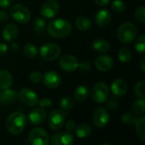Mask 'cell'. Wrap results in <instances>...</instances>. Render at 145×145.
I'll return each instance as SVG.
<instances>
[{
  "label": "cell",
  "instance_id": "obj_5",
  "mask_svg": "<svg viewBox=\"0 0 145 145\" xmlns=\"http://www.w3.org/2000/svg\"><path fill=\"white\" fill-rule=\"evenodd\" d=\"M110 94L108 85L105 82L96 83L91 90V97L93 100L99 103H103L107 101Z\"/></svg>",
  "mask_w": 145,
  "mask_h": 145
},
{
  "label": "cell",
  "instance_id": "obj_24",
  "mask_svg": "<svg viewBox=\"0 0 145 145\" xmlns=\"http://www.w3.org/2000/svg\"><path fill=\"white\" fill-rule=\"evenodd\" d=\"M76 26L78 30L86 32L92 27V22L86 16H79L76 20Z\"/></svg>",
  "mask_w": 145,
  "mask_h": 145
},
{
  "label": "cell",
  "instance_id": "obj_25",
  "mask_svg": "<svg viewBox=\"0 0 145 145\" xmlns=\"http://www.w3.org/2000/svg\"><path fill=\"white\" fill-rule=\"evenodd\" d=\"M135 128H136V132L138 136V138L143 141H145V117L144 116H141L138 117V119H136L135 121Z\"/></svg>",
  "mask_w": 145,
  "mask_h": 145
},
{
  "label": "cell",
  "instance_id": "obj_41",
  "mask_svg": "<svg viewBox=\"0 0 145 145\" xmlns=\"http://www.w3.org/2000/svg\"><path fill=\"white\" fill-rule=\"evenodd\" d=\"M65 128L68 132H71L75 130L76 128V122L73 120H70L66 122L65 124Z\"/></svg>",
  "mask_w": 145,
  "mask_h": 145
},
{
  "label": "cell",
  "instance_id": "obj_15",
  "mask_svg": "<svg viewBox=\"0 0 145 145\" xmlns=\"http://www.w3.org/2000/svg\"><path fill=\"white\" fill-rule=\"evenodd\" d=\"M96 68L100 72H108L110 71L113 65L114 61L113 58L109 55H102L98 56L94 62Z\"/></svg>",
  "mask_w": 145,
  "mask_h": 145
},
{
  "label": "cell",
  "instance_id": "obj_30",
  "mask_svg": "<svg viewBox=\"0 0 145 145\" xmlns=\"http://www.w3.org/2000/svg\"><path fill=\"white\" fill-rule=\"evenodd\" d=\"M33 29L37 33H42V32H44V30L46 29V22L44 19L41 17L36 18L33 22Z\"/></svg>",
  "mask_w": 145,
  "mask_h": 145
},
{
  "label": "cell",
  "instance_id": "obj_20",
  "mask_svg": "<svg viewBox=\"0 0 145 145\" xmlns=\"http://www.w3.org/2000/svg\"><path fill=\"white\" fill-rule=\"evenodd\" d=\"M18 97V94L13 89H4L0 92V103L2 104H9L14 103Z\"/></svg>",
  "mask_w": 145,
  "mask_h": 145
},
{
  "label": "cell",
  "instance_id": "obj_14",
  "mask_svg": "<svg viewBox=\"0 0 145 145\" xmlns=\"http://www.w3.org/2000/svg\"><path fill=\"white\" fill-rule=\"evenodd\" d=\"M50 142L52 145H72L74 143V138L71 132H61L52 135Z\"/></svg>",
  "mask_w": 145,
  "mask_h": 145
},
{
  "label": "cell",
  "instance_id": "obj_4",
  "mask_svg": "<svg viewBox=\"0 0 145 145\" xmlns=\"http://www.w3.org/2000/svg\"><path fill=\"white\" fill-rule=\"evenodd\" d=\"M10 16L20 24H26L31 20L30 10L23 4H14L9 10Z\"/></svg>",
  "mask_w": 145,
  "mask_h": 145
},
{
  "label": "cell",
  "instance_id": "obj_22",
  "mask_svg": "<svg viewBox=\"0 0 145 145\" xmlns=\"http://www.w3.org/2000/svg\"><path fill=\"white\" fill-rule=\"evenodd\" d=\"M90 93V90L88 88V86L82 85H80L76 88L74 97H75V100L77 101L78 103H82L84 102L89 96Z\"/></svg>",
  "mask_w": 145,
  "mask_h": 145
},
{
  "label": "cell",
  "instance_id": "obj_47",
  "mask_svg": "<svg viewBox=\"0 0 145 145\" xmlns=\"http://www.w3.org/2000/svg\"><path fill=\"white\" fill-rule=\"evenodd\" d=\"M140 67L143 72H145V58H143L140 62Z\"/></svg>",
  "mask_w": 145,
  "mask_h": 145
},
{
  "label": "cell",
  "instance_id": "obj_46",
  "mask_svg": "<svg viewBox=\"0 0 145 145\" xmlns=\"http://www.w3.org/2000/svg\"><path fill=\"white\" fill-rule=\"evenodd\" d=\"M110 0H94V2L99 6H105L110 3Z\"/></svg>",
  "mask_w": 145,
  "mask_h": 145
},
{
  "label": "cell",
  "instance_id": "obj_16",
  "mask_svg": "<svg viewBox=\"0 0 145 145\" xmlns=\"http://www.w3.org/2000/svg\"><path fill=\"white\" fill-rule=\"evenodd\" d=\"M46 111L43 108L33 109L28 115V119L32 125H40L46 119Z\"/></svg>",
  "mask_w": 145,
  "mask_h": 145
},
{
  "label": "cell",
  "instance_id": "obj_2",
  "mask_svg": "<svg viewBox=\"0 0 145 145\" xmlns=\"http://www.w3.org/2000/svg\"><path fill=\"white\" fill-rule=\"evenodd\" d=\"M26 126V117L21 112H14L10 114L6 121L7 130L13 135L20 134Z\"/></svg>",
  "mask_w": 145,
  "mask_h": 145
},
{
  "label": "cell",
  "instance_id": "obj_6",
  "mask_svg": "<svg viewBox=\"0 0 145 145\" xmlns=\"http://www.w3.org/2000/svg\"><path fill=\"white\" fill-rule=\"evenodd\" d=\"M61 53V49L56 44L48 43L40 49V56L44 61H54L57 59Z\"/></svg>",
  "mask_w": 145,
  "mask_h": 145
},
{
  "label": "cell",
  "instance_id": "obj_34",
  "mask_svg": "<svg viewBox=\"0 0 145 145\" xmlns=\"http://www.w3.org/2000/svg\"><path fill=\"white\" fill-rule=\"evenodd\" d=\"M111 8L115 12L121 13L125 10L126 9V4L123 1L121 0H114L111 3Z\"/></svg>",
  "mask_w": 145,
  "mask_h": 145
},
{
  "label": "cell",
  "instance_id": "obj_42",
  "mask_svg": "<svg viewBox=\"0 0 145 145\" xmlns=\"http://www.w3.org/2000/svg\"><path fill=\"white\" fill-rule=\"evenodd\" d=\"M8 47L7 44L3 43V42L0 43V57L6 56L8 53Z\"/></svg>",
  "mask_w": 145,
  "mask_h": 145
},
{
  "label": "cell",
  "instance_id": "obj_9",
  "mask_svg": "<svg viewBox=\"0 0 145 145\" xmlns=\"http://www.w3.org/2000/svg\"><path fill=\"white\" fill-rule=\"evenodd\" d=\"M59 10V4L56 0H48L46 1L40 10L42 17L47 19H51L55 17Z\"/></svg>",
  "mask_w": 145,
  "mask_h": 145
},
{
  "label": "cell",
  "instance_id": "obj_18",
  "mask_svg": "<svg viewBox=\"0 0 145 145\" xmlns=\"http://www.w3.org/2000/svg\"><path fill=\"white\" fill-rule=\"evenodd\" d=\"M110 89H111V91L113 92V94L115 96L121 97L127 93V91L128 90V85L125 80L121 79H117L112 82Z\"/></svg>",
  "mask_w": 145,
  "mask_h": 145
},
{
  "label": "cell",
  "instance_id": "obj_37",
  "mask_svg": "<svg viewBox=\"0 0 145 145\" xmlns=\"http://www.w3.org/2000/svg\"><path fill=\"white\" fill-rule=\"evenodd\" d=\"M29 79L34 84H38V83L42 82V74L38 71H33L29 74Z\"/></svg>",
  "mask_w": 145,
  "mask_h": 145
},
{
  "label": "cell",
  "instance_id": "obj_12",
  "mask_svg": "<svg viewBox=\"0 0 145 145\" xmlns=\"http://www.w3.org/2000/svg\"><path fill=\"white\" fill-rule=\"evenodd\" d=\"M42 82L46 87L49 89H55L60 85L61 77L57 72L48 71V72H46L44 74H42Z\"/></svg>",
  "mask_w": 145,
  "mask_h": 145
},
{
  "label": "cell",
  "instance_id": "obj_44",
  "mask_svg": "<svg viewBox=\"0 0 145 145\" xmlns=\"http://www.w3.org/2000/svg\"><path fill=\"white\" fill-rule=\"evenodd\" d=\"M12 1L13 0H0V7L3 9H7L11 5Z\"/></svg>",
  "mask_w": 145,
  "mask_h": 145
},
{
  "label": "cell",
  "instance_id": "obj_17",
  "mask_svg": "<svg viewBox=\"0 0 145 145\" xmlns=\"http://www.w3.org/2000/svg\"><path fill=\"white\" fill-rule=\"evenodd\" d=\"M18 34H19L18 26L14 23H9L6 25L2 32V37L7 42L14 41L17 38Z\"/></svg>",
  "mask_w": 145,
  "mask_h": 145
},
{
  "label": "cell",
  "instance_id": "obj_23",
  "mask_svg": "<svg viewBox=\"0 0 145 145\" xmlns=\"http://www.w3.org/2000/svg\"><path fill=\"white\" fill-rule=\"evenodd\" d=\"M93 48L99 53H106L110 50V44L107 40L99 38L93 42Z\"/></svg>",
  "mask_w": 145,
  "mask_h": 145
},
{
  "label": "cell",
  "instance_id": "obj_28",
  "mask_svg": "<svg viewBox=\"0 0 145 145\" xmlns=\"http://www.w3.org/2000/svg\"><path fill=\"white\" fill-rule=\"evenodd\" d=\"M132 58V52L127 47H121L118 52V59L121 63L128 62Z\"/></svg>",
  "mask_w": 145,
  "mask_h": 145
},
{
  "label": "cell",
  "instance_id": "obj_11",
  "mask_svg": "<svg viewBox=\"0 0 145 145\" xmlns=\"http://www.w3.org/2000/svg\"><path fill=\"white\" fill-rule=\"evenodd\" d=\"M78 60L72 55H64L59 59V67L60 68L67 73L74 72L78 68Z\"/></svg>",
  "mask_w": 145,
  "mask_h": 145
},
{
  "label": "cell",
  "instance_id": "obj_33",
  "mask_svg": "<svg viewBox=\"0 0 145 145\" xmlns=\"http://www.w3.org/2000/svg\"><path fill=\"white\" fill-rule=\"evenodd\" d=\"M134 91L135 94L137 95V97H138L139 98H144L145 97V81L144 80H141L139 82H138L135 85L134 88Z\"/></svg>",
  "mask_w": 145,
  "mask_h": 145
},
{
  "label": "cell",
  "instance_id": "obj_40",
  "mask_svg": "<svg viewBox=\"0 0 145 145\" xmlns=\"http://www.w3.org/2000/svg\"><path fill=\"white\" fill-rule=\"evenodd\" d=\"M107 106L112 109V110H115L117 107H118V102L116 100V97H111L110 98L108 101H107Z\"/></svg>",
  "mask_w": 145,
  "mask_h": 145
},
{
  "label": "cell",
  "instance_id": "obj_49",
  "mask_svg": "<svg viewBox=\"0 0 145 145\" xmlns=\"http://www.w3.org/2000/svg\"><path fill=\"white\" fill-rule=\"evenodd\" d=\"M0 92H1V91H0Z\"/></svg>",
  "mask_w": 145,
  "mask_h": 145
},
{
  "label": "cell",
  "instance_id": "obj_1",
  "mask_svg": "<svg viewBox=\"0 0 145 145\" xmlns=\"http://www.w3.org/2000/svg\"><path fill=\"white\" fill-rule=\"evenodd\" d=\"M47 29L48 33L52 37L61 38L67 37L71 33L72 30V26L67 20L59 18L49 21Z\"/></svg>",
  "mask_w": 145,
  "mask_h": 145
},
{
  "label": "cell",
  "instance_id": "obj_43",
  "mask_svg": "<svg viewBox=\"0 0 145 145\" xmlns=\"http://www.w3.org/2000/svg\"><path fill=\"white\" fill-rule=\"evenodd\" d=\"M9 15L8 13L4 10H0V23H3L8 21Z\"/></svg>",
  "mask_w": 145,
  "mask_h": 145
},
{
  "label": "cell",
  "instance_id": "obj_21",
  "mask_svg": "<svg viewBox=\"0 0 145 145\" xmlns=\"http://www.w3.org/2000/svg\"><path fill=\"white\" fill-rule=\"evenodd\" d=\"M13 85V76L8 70L0 71V89L4 90L10 88Z\"/></svg>",
  "mask_w": 145,
  "mask_h": 145
},
{
  "label": "cell",
  "instance_id": "obj_38",
  "mask_svg": "<svg viewBox=\"0 0 145 145\" xmlns=\"http://www.w3.org/2000/svg\"><path fill=\"white\" fill-rule=\"evenodd\" d=\"M78 68L82 72H89L92 69V65L88 61H82L78 63Z\"/></svg>",
  "mask_w": 145,
  "mask_h": 145
},
{
  "label": "cell",
  "instance_id": "obj_35",
  "mask_svg": "<svg viewBox=\"0 0 145 145\" xmlns=\"http://www.w3.org/2000/svg\"><path fill=\"white\" fill-rule=\"evenodd\" d=\"M136 118L134 116V115L131 114V113H126L121 116V121L128 126H132L135 123Z\"/></svg>",
  "mask_w": 145,
  "mask_h": 145
},
{
  "label": "cell",
  "instance_id": "obj_26",
  "mask_svg": "<svg viewBox=\"0 0 145 145\" xmlns=\"http://www.w3.org/2000/svg\"><path fill=\"white\" fill-rule=\"evenodd\" d=\"M92 132V128L88 124H81L77 127L75 128V133L76 136L79 138H85L88 137Z\"/></svg>",
  "mask_w": 145,
  "mask_h": 145
},
{
  "label": "cell",
  "instance_id": "obj_48",
  "mask_svg": "<svg viewBox=\"0 0 145 145\" xmlns=\"http://www.w3.org/2000/svg\"><path fill=\"white\" fill-rule=\"evenodd\" d=\"M103 145H110V144H103Z\"/></svg>",
  "mask_w": 145,
  "mask_h": 145
},
{
  "label": "cell",
  "instance_id": "obj_32",
  "mask_svg": "<svg viewBox=\"0 0 145 145\" xmlns=\"http://www.w3.org/2000/svg\"><path fill=\"white\" fill-rule=\"evenodd\" d=\"M135 50L138 53H144L145 50V35L141 34L135 42Z\"/></svg>",
  "mask_w": 145,
  "mask_h": 145
},
{
  "label": "cell",
  "instance_id": "obj_8",
  "mask_svg": "<svg viewBox=\"0 0 145 145\" xmlns=\"http://www.w3.org/2000/svg\"><path fill=\"white\" fill-rule=\"evenodd\" d=\"M65 115L62 110L59 109H54L53 110L48 118V123L49 127L52 130H59L60 129L65 123Z\"/></svg>",
  "mask_w": 145,
  "mask_h": 145
},
{
  "label": "cell",
  "instance_id": "obj_36",
  "mask_svg": "<svg viewBox=\"0 0 145 145\" xmlns=\"http://www.w3.org/2000/svg\"><path fill=\"white\" fill-rule=\"evenodd\" d=\"M134 15L136 17V19L142 22V23H144L145 22V7L144 6H140L138 7L135 12H134Z\"/></svg>",
  "mask_w": 145,
  "mask_h": 145
},
{
  "label": "cell",
  "instance_id": "obj_29",
  "mask_svg": "<svg viewBox=\"0 0 145 145\" xmlns=\"http://www.w3.org/2000/svg\"><path fill=\"white\" fill-rule=\"evenodd\" d=\"M23 53L27 58L33 59L37 55V48L33 44H27L23 49Z\"/></svg>",
  "mask_w": 145,
  "mask_h": 145
},
{
  "label": "cell",
  "instance_id": "obj_39",
  "mask_svg": "<svg viewBox=\"0 0 145 145\" xmlns=\"http://www.w3.org/2000/svg\"><path fill=\"white\" fill-rule=\"evenodd\" d=\"M38 103L41 108H48L52 105V101L51 99L48 97H44V98H42L40 101H38Z\"/></svg>",
  "mask_w": 145,
  "mask_h": 145
},
{
  "label": "cell",
  "instance_id": "obj_10",
  "mask_svg": "<svg viewBox=\"0 0 145 145\" xmlns=\"http://www.w3.org/2000/svg\"><path fill=\"white\" fill-rule=\"evenodd\" d=\"M18 97L24 104L29 107H34L38 103V97L37 93L28 88L21 89L18 93Z\"/></svg>",
  "mask_w": 145,
  "mask_h": 145
},
{
  "label": "cell",
  "instance_id": "obj_3",
  "mask_svg": "<svg viewBox=\"0 0 145 145\" xmlns=\"http://www.w3.org/2000/svg\"><path fill=\"white\" fill-rule=\"evenodd\" d=\"M138 34L137 26L132 22L122 23L117 30V38L122 44H131Z\"/></svg>",
  "mask_w": 145,
  "mask_h": 145
},
{
  "label": "cell",
  "instance_id": "obj_31",
  "mask_svg": "<svg viewBox=\"0 0 145 145\" xmlns=\"http://www.w3.org/2000/svg\"><path fill=\"white\" fill-rule=\"evenodd\" d=\"M73 106H74V99L70 96L63 97L60 101V108L62 110L68 111L71 109Z\"/></svg>",
  "mask_w": 145,
  "mask_h": 145
},
{
  "label": "cell",
  "instance_id": "obj_19",
  "mask_svg": "<svg viewBox=\"0 0 145 145\" xmlns=\"http://www.w3.org/2000/svg\"><path fill=\"white\" fill-rule=\"evenodd\" d=\"M95 22L98 26H107L110 21H111V15L110 12L106 9H103L99 10L96 15H95Z\"/></svg>",
  "mask_w": 145,
  "mask_h": 145
},
{
  "label": "cell",
  "instance_id": "obj_45",
  "mask_svg": "<svg viewBox=\"0 0 145 145\" xmlns=\"http://www.w3.org/2000/svg\"><path fill=\"white\" fill-rule=\"evenodd\" d=\"M10 48H11V50H13V52H14V53H16V52H18V51L20 50V45H19L17 43L14 42V41L11 42V44H10Z\"/></svg>",
  "mask_w": 145,
  "mask_h": 145
},
{
  "label": "cell",
  "instance_id": "obj_27",
  "mask_svg": "<svg viewBox=\"0 0 145 145\" xmlns=\"http://www.w3.org/2000/svg\"><path fill=\"white\" fill-rule=\"evenodd\" d=\"M133 112L134 115H141L145 111V101L144 98H138L137 99L133 104Z\"/></svg>",
  "mask_w": 145,
  "mask_h": 145
},
{
  "label": "cell",
  "instance_id": "obj_7",
  "mask_svg": "<svg viewBox=\"0 0 145 145\" xmlns=\"http://www.w3.org/2000/svg\"><path fill=\"white\" fill-rule=\"evenodd\" d=\"M29 141L31 145H48L49 136L42 128H33L29 133Z\"/></svg>",
  "mask_w": 145,
  "mask_h": 145
},
{
  "label": "cell",
  "instance_id": "obj_13",
  "mask_svg": "<svg viewBox=\"0 0 145 145\" xmlns=\"http://www.w3.org/2000/svg\"><path fill=\"white\" fill-rule=\"evenodd\" d=\"M110 121L109 112L105 108H98L93 114V123L99 128H104Z\"/></svg>",
  "mask_w": 145,
  "mask_h": 145
}]
</instances>
